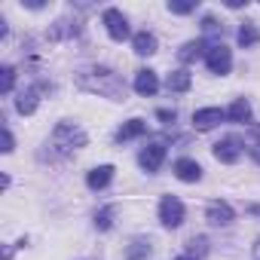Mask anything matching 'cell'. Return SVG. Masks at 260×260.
Returning <instances> with one entry per match:
<instances>
[{
	"instance_id": "obj_1",
	"label": "cell",
	"mask_w": 260,
	"mask_h": 260,
	"mask_svg": "<svg viewBox=\"0 0 260 260\" xmlns=\"http://www.w3.org/2000/svg\"><path fill=\"white\" fill-rule=\"evenodd\" d=\"M77 86L86 89V92H95V95H104V98H113V101H122L125 98V83L119 74H113L110 68L104 64H89L83 71H77Z\"/></svg>"
},
{
	"instance_id": "obj_2",
	"label": "cell",
	"mask_w": 260,
	"mask_h": 260,
	"mask_svg": "<svg viewBox=\"0 0 260 260\" xmlns=\"http://www.w3.org/2000/svg\"><path fill=\"white\" fill-rule=\"evenodd\" d=\"M86 132L80 125H74V122H58L55 125V132H52V138H49V153L52 156H71V153H77L80 147H86Z\"/></svg>"
},
{
	"instance_id": "obj_3",
	"label": "cell",
	"mask_w": 260,
	"mask_h": 260,
	"mask_svg": "<svg viewBox=\"0 0 260 260\" xmlns=\"http://www.w3.org/2000/svg\"><path fill=\"white\" fill-rule=\"evenodd\" d=\"M205 68L211 71V74H230V68H233V52L223 46V43H211L208 46V52H205Z\"/></svg>"
},
{
	"instance_id": "obj_4",
	"label": "cell",
	"mask_w": 260,
	"mask_h": 260,
	"mask_svg": "<svg viewBox=\"0 0 260 260\" xmlns=\"http://www.w3.org/2000/svg\"><path fill=\"white\" fill-rule=\"evenodd\" d=\"M184 214L187 211H184V202L178 196H162V202H159V220H162V226H169V230L181 226Z\"/></svg>"
},
{
	"instance_id": "obj_5",
	"label": "cell",
	"mask_w": 260,
	"mask_h": 260,
	"mask_svg": "<svg viewBox=\"0 0 260 260\" xmlns=\"http://www.w3.org/2000/svg\"><path fill=\"white\" fill-rule=\"evenodd\" d=\"M138 162H141V169L144 172H159L162 169V162H166V144L162 141H150L144 150H141V156H138Z\"/></svg>"
},
{
	"instance_id": "obj_6",
	"label": "cell",
	"mask_w": 260,
	"mask_h": 260,
	"mask_svg": "<svg viewBox=\"0 0 260 260\" xmlns=\"http://www.w3.org/2000/svg\"><path fill=\"white\" fill-rule=\"evenodd\" d=\"M101 22H104V28H107V34H110V40H125L128 34V22H125V16L119 13V10H104V16H101Z\"/></svg>"
},
{
	"instance_id": "obj_7",
	"label": "cell",
	"mask_w": 260,
	"mask_h": 260,
	"mask_svg": "<svg viewBox=\"0 0 260 260\" xmlns=\"http://www.w3.org/2000/svg\"><path fill=\"white\" fill-rule=\"evenodd\" d=\"M233 217H236V211H233L230 202L214 199V202H208V208H205V220H208L211 226H226V223H233Z\"/></svg>"
},
{
	"instance_id": "obj_8",
	"label": "cell",
	"mask_w": 260,
	"mask_h": 260,
	"mask_svg": "<svg viewBox=\"0 0 260 260\" xmlns=\"http://www.w3.org/2000/svg\"><path fill=\"white\" fill-rule=\"evenodd\" d=\"M242 156V141L239 138H233V135H226V138H220L217 144H214V159L217 162H236Z\"/></svg>"
},
{
	"instance_id": "obj_9",
	"label": "cell",
	"mask_w": 260,
	"mask_h": 260,
	"mask_svg": "<svg viewBox=\"0 0 260 260\" xmlns=\"http://www.w3.org/2000/svg\"><path fill=\"white\" fill-rule=\"evenodd\" d=\"M223 119H226V110H220V107H202V110L193 113V125L199 128V132H208V128L220 125Z\"/></svg>"
},
{
	"instance_id": "obj_10",
	"label": "cell",
	"mask_w": 260,
	"mask_h": 260,
	"mask_svg": "<svg viewBox=\"0 0 260 260\" xmlns=\"http://www.w3.org/2000/svg\"><path fill=\"white\" fill-rule=\"evenodd\" d=\"M135 92L138 95H144V98H150V95H156L159 92V77H156V71H150V68H141L138 74H135Z\"/></svg>"
},
{
	"instance_id": "obj_11",
	"label": "cell",
	"mask_w": 260,
	"mask_h": 260,
	"mask_svg": "<svg viewBox=\"0 0 260 260\" xmlns=\"http://www.w3.org/2000/svg\"><path fill=\"white\" fill-rule=\"evenodd\" d=\"M40 92H46V86H43V83H40V86L25 89V92L16 98V110H19L22 116H31V113L37 110V104H40Z\"/></svg>"
},
{
	"instance_id": "obj_12",
	"label": "cell",
	"mask_w": 260,
	"mask_h": 260,
	"mask_svg": "<svg viewBox=\"0 0 260 260\" xmlns=\"http://www.w3.org/2000/svg\"><path fill=\"white\" fill-rule=\"evenodd\" d=\"M175 178L184 181V184H196V181H202V166H199L196 159L181 156V159L175 162Z\"/></svg>"
},
{
	"instance_id": "obj_13",
	"label": "cell",
	"mask_w": 260,
	"mask_h": 260,
	"mask_svg": "<svg viewBox=\"0 0 260 260\" xmlns=\"http://www.w3.org/2000/svg\"><path fill=\"white\" fill-rule=\"evenodd\" d=\"M113 166H98V169H92L89 175H86V184H89V190H104L110 181H113Z\"/></svg>"
},
{
	"instance_id": "obj_14",
	"label": "cell",
	"mask_w": 260,
	"mask_h": 260,
	"mask_svg": "<svg viewBox=\"0 0 260 260\" xmlns=\"http://www.w3.org/2000/svg\"><path fill=\"white\" fill-rule=\"evenodd\" d=\"M147 132V122L144 119H128V122H122L119 128H116V141L122 144V141H132V138H141Z\"/></svg>"
},
{
	"instance_id": "obj_15",
	"label": "cell",
	"mask_w": 260,
	"mask_h": 260,
	"mask_svg": "<svg viewBox=\"0 0 260 260\" xmlns=\"http://www.w3.org/2000/svg\"><path fill=\"white\" fill-rule=\"evenodd\" d=\"M205 52H208L205 40H190V43H184V46L178 49V58H181L184 64H193L196 58H205Z\"/></svg>"
},
{
	"instance_id": "obj_16",
	"label": "cell",
	"mask_w": 260,
	"mask_h": 260,
	"mask_svg": "<svg viewBox=\"0 0 260 260\" xmlns=\"http://www.w3.org/2000/svg\"><path fill=\"white\" fill-rule=\"evenodd\" d=\"M236 40H239L242 49L257 46V43H260V31H257V25H254V22H242V28L236 31Z\"/></svg>"
},
{
	"instance_id": "obj_17",
	"label": "cell",
	"mask_w": 260,
	"mask_h": 260,
	"mask_svg": "<svg viewBox=\"0 0 260 260\" xmlns=\"http://www.w3.org/2000/svg\"><path fill=\"white\" fill-rule=\"evenodd\" d=\"M226 119H233V122H251V101L248 98H236L226 107Z\"/></svg>"
},
{
	"instance_id": "obj_18",
	"label": "cell",
	"mask_w": 260,
	"mask_h": 260,
	"mask_svg": "<svg viewBox=\"0 0 260 260\" xmlns=\"http://www.w3.org/2000/svg\"><path fill=\"white\" fill-rule=\"evenodd\" d=\"M80 34V22H71V19H58L49 31L52 40H68V37H77Z\"/></svg>"
},
{
	"instance_id": "obj_19",
	"label": "cell",
	"mask_w": 260,
	"mask_h": 260,
	"mask_svg": "<svg viewBox=\"0 0 260 260\" xmlns=\"http://www.w3.org/2000/svg\"><path fill=\"white\" fill-rule=\"evenodd\" d=\"M132 49H135L138 55H153V52H156V37H153L150 31H138V34L132 37Z\"/></svg>"
},
{
	"instance_id": "obj_20",
	"label": "cell",
	"mask_w": 260,
	"mask_h": 260,
	"mask_svg": "<svg viewBox=\"0 0 260 260\" xmlns=\"http://www.w3.org/2000/svg\"><path fill=\"white\" fill-rule=\"evenodd\" d=\"M166 86H169V92H187V89L193 86V77H190L187 68H181V71H172V74H169Z\"/></svg>"
},
{
	"instance_id": "obj_21",
	"label": "cell",
	"mask_w": 260,
	"mask_h": 260,
	"mask_svg": "<svg viewBox=\"0 0 260 260\" xmlns=\"http://www.w3.org/2000/svg\"><path fill=\"white\" fill-rule=\"evenodd\" d=\"M150 254H153V248L147 239H132V245L125 248V260H147Z\"/></svg>"
},
{
	"instance_id": "obj_22",
	"label": "cell",
	"mask_w": 260,
	"mask_h": 260,
	"mask_svg": "<svg viewBox=\"0 0 260 260\" xmlns=\"http://www.w3.org/2000/svg\"><path fill=\"white\" fill-rule=\"evenodd\" d=\"M13 86H16V68L13 64H4V68H0V92L10 95Z\"/></svg>"
},
{
	"instance_id": "obj_23",
	"label": "cell",
	"mask_w": 260,
	"mask_h": 260,
	"mask_svg": "<svg viewBox=\"0 0 260 260\" xmlns=\"http://www.w3.org/2000/svg\"><path fill=\"white\" fill-rule=\"evenodd\" d=\"M113 214H116V208H113V205H104V208L95 214V226H98L101 233H107V230L113 226Z\"/></svg>"
},
{
	"instance_id": "obj_24",
	"label": "cell",
	"mask_w": 260,
	"mask_h": 260,
	"mask_svg": "<svg viewBox=\"0 0 260 260\" xmlns=\"http://www.w3.org/2000/svg\"><path fill=\"white\" fill-rule=\"evenodd\" d=\"M187 254L196 257V260H199L202 254H208V239H205V236H193V239L187 242Z\"/></svg>"
},
{
	"instance_id": "obj_25",
	"label": "cell",
	"mask_w": 260,
	"mask_h": 260,
	"mask_svg": "<svg viewBox=\"0 0 260 260\" xmlns=\"http://www.w3.org/2000/svg\"><path fill=\"white\" fill-rule=\"evenodd\" d=\"M193 10H196V0H169V13L175 16H187Z\"/></svg>"
},
{
	"instance_id": "obj_26",
	"label": "cell",
	"mask_w": 260,
	"mask_h": 260,
	"mask_svg": "<svg viewBox=\"0 0 260 260\" xmlns=\"http://www.w3.org/2000/svg\"><path fill=\"white\" fill-rule=\"evenodd\" d=\"M202 31H205V34H223V25H220L214 16H205V19H202Z\"/></svg>"
},
{
	"instance_id": "obj_27",
	"label": "cell",
	"mask_w": 260,
	"mask_h": 260,
	"mask_svg": "<svg viewBox=\"0 0 260 260\" xmlns=\"http://www.w3.org/2000/svg\"><path fill=\"white\" fill-rule=\"evenodd\" d=\"M156 119H162V125H172V122L178 119V113L169 110V107H159V110H156Z\"/></svg>"
},
{
	"instance_id": "obj_28",
	"label": "cell",
	"mask_w": 260,
	"mask_h": 260,
	"mask_svg": "<svg viewBox=\"0 0 260 260\" xmlns=\"http://www.w3.org/2000/svg\"><path fill=\"white\" fill-rule=\"evenodd\" d=\"M13 147H16V141H13V132L4 125V153H13Z\"/></svg>"
},
{
	"instance_id": "obj_29",
	"label": "cell",
	"mask_w": 260,
	"mask_h": 260,
	"mask_svg": "<svg viewBox=\"0 0 260 260\" xmlns=\"http://www.w3.org/2000/svg\"><path fill=\"white\" fill-rule=\"evenodd\" d=\"M248 153H251V159H254V162L260 166V141H254V144L248 147Z\"/></svg>"
},
{
	"instance_id": "obj_30",
	"label": "cell",
	"mask_w": 260,
	"mask_h": 260,
	"mask_svg": "<svg viewBox=\"0 0 260 260\" xmlns=\"http://www.w3.org/2000/svg\"><path fill=\"white\" fill-rule=\"evenodd\" d=\"M245 4H248V0H226V7H230V10H242Z\"/></svg>"
},
{
	"instance_id": "obj_31",
	"label": "cell",
	"mask_w": 260,
	"mask_h": 260,
	"mask_svg": "<svg viewBox=\"0 0 260 260\" xmlns=\"http://www.w3.org/2000/svg\"><path fill=\"white\" fill-rule=\"evenodd\" d=\"M248 211H251V214H257V217H260V202H254V205H248Z\"/></svg>"
},
{
	"instance_id": "obj_32",
	"label": "cell",
	"mask_w": 260,
	"mask_h": 260,
	"mask_svg": "<svg viewBox=\"0 0 260 260\" xmlns=\"http://www.w3.org/2000/svg\"><path fill=\"white\" fill-rule=\"evenodd\" d=\"M254 260H260V239L254 242Z\"/></svg>"
},
{
	"instance_id": "obj_33",
	"label": "cell",
	"mask_w": 260,
	"mask_h": 260,
	"mask_svg": "<svg viewBox=\"0 0 260 260\" xmlns=\"http://www.w3.org/2000/svg\"><path fill=\"white\" fill-rule=\"evenodd\" d=\"M175 260H196V257H190V254H181V257H175Z\"/></svg>"
},
{
	"instance_id": "obj_34",
	"label": "cell",
	"mask_w": 260,
	"mask_h": 260,
	"mask_svg": "<svg viewBox=\"0 0 260 260\" xmlns=\"http://www.w3.org/2000/svg\"><path fill=\"white\" fill-rule=\"evenodd\" d=\"M251 132H254V135H257V138H260V125H251Z\"/></svg>"
}]
</instances>
